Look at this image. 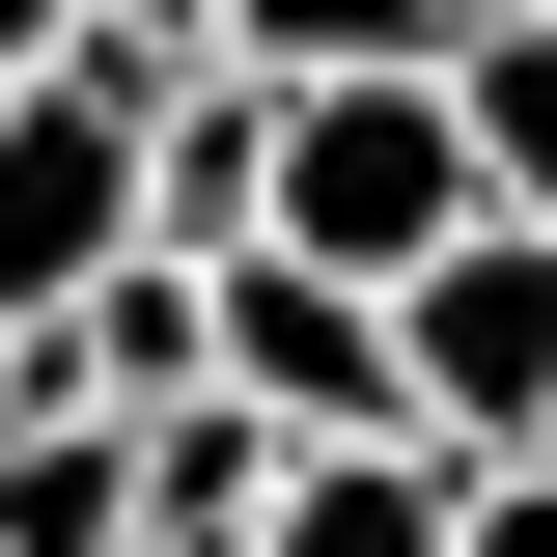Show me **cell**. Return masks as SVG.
<instances>
[{
  "label": "cell",
  "mask_w": 557,
  "mask_h": 557,
  "mask_svg": "<svg viewBox=\"0 0 557 557\" xmlns=\"http://www.w3.org/2000/svg\"><path fill=\"white\" fill-rule=\"evenodd\" d=\"M251 84H278V57H251ZM446 223H502V168H474V84H446V57H335V84H278V251L418 278Z\"/></svg>",
  "instance_id": "6da1fadb"
},
{
  "label": "cell",
  "mask_w": 557,
  "mask_h": 557,
  "mask_svg": "<svg viewBox=\"0 0 557 557\" xmlns=\"http://www.w3.org/2000/svg\"><path fill=\"white\" fill-rule=\"evenodd\" d=\"M139 112H168L139 28H84L57 84H0V335H57L84 278L139 251Z\"/></svg>",
  "instance_id": "7a4b0ae2"
},
{
  "label": "cell",
  "mask_w": 557,
  "mask_h": 557,
  "mask_svg": "<svg viewBox=\"0 0 557 557\" xmlns=\"http://www.w3.org/2000/svg\"><path fill=\"white\" fill-rule=\"evenodd\" d=\"M391 335H418V446H557V223L502 196V223H446V251L391 278Z\"/></svg>",
  "instance_id": "3957f363"
},
{
  "label": "cell",
  "mask_w": 557,
  "mask_h": 557,
  "mask_svg": "<svg viewBox=\"0 0 557 557\" xmlns=\"http://www.w3.org/2000/svg\"><path fill=\"white\" fill-rule=\"evenodd\" d=\"M223 391L251 418H307V446H391L418 418V335H391V278H335V251H223Z\"/></svg>",
  "instance_id": "277c9868"
},
{
  "label": "cell",
  "mask_w": 557,
  "mask_h": 557,
  "mask_svg": "<svg viewBox=\"0 0 557 557\" xmlns=\"http://www.w3.org/2000/svg\"><path fill=\"white\" fill-rule=\"evenodd\" d=\"M139 223H168V251H251V223H278V84H251V57H168V112H139Z\"/></svg>",
  "instance_id": "5b68a950"
},
{
  "label": "cell",
  "mask_w": 557,
  "mask_h": 557,
  "mask_svg": "<svg viewBox=\"0 0 557 557\" xmlns=\"http://www.w3.org/2000/svg\"><path fill=\"white\" fill-rule=\"evenodd\" d=\"M278 474H307V418L168 391V418H139V557H251V530H278Z\"/></svg>",
  "instance_id": "8992f818"
},
{
  "label": "cell",
  "mask_w": 557,
  "mask_h": 557,
  "mask_svg": "<svg viewBox=\"0 0 557 557\" xmlns=\"http://www.w3.org/2000/svg\"><path fill=\"white\" fill-rule=\"evenodd\" d=\"M251 557H474V446H418V418H391V446H307Z\"/></svg>",
  "instance_id": "52a82bcc"
},
{
  "label": "cell",
  "mask_w": 557,
  "mask_h": 557,
  "mask_svg": "<svg viewBox=\"0 0 557 557\" xmlns=\"http://www.w3.org/2000/svg\"><path fill=\"white\" fill-rule=\"evenodd\" d=\"M223 57H278V84H335V57H446V0H223Z\"/></svg>",
  "instance_id": "ba28073f"
},
{
  "label": "cell",
  "mask_w": 557,
  "mask_h": 557,
  "mask_svg": "<svg viewBox=\"0 0 557 557\" xmlns=\"http://www.w3.org/2000/svg\"><path fill=\"white\" fill-rule=\"evenodd\" d=\"M474 557H557V446H502V474H474Z\"/></svg>",
  "instance_id": "9c48e42d"
},
{
  "label": "cell",
  "mask_w": 557,
  "mask_h": 557,
  "mask_svg": "<svg viewBox=\"0 0 557 557\" xmlns=\"http://www.w3.org/2000/svg\"><path fill=\"white\" fill-rule=\"evenodd\" d=\"M84 28H112V0H0V84H57V57H84Z\"/></svg>",
  "instance_id": "30bf717a"
},
{
  "label": "cell",
  "mask_w": 557,
  "mask_h": 557,
  "mask_svg": "<svg viewBox=\"0 0 557 557\" xmlns=\"http://www.w3.org/2000/svg\"><path fill=\"white\" fill-rule=\"evenodd\" d=\"M112 28H139V57H223V0H112Z\"/></svg>",
  "instance_id": "8fae6325"
},
{
  "label": "cell",
  "mask_w": 557,
  "mask_h": 557,
  "mask_svg": "<svg viewBox=\"0 0 557 557\" xmlns=\"http://www.w3.org/2000/svg\"><path fill=\"white\" fill-rule=\"evenodd\" d=\"M0 418H28V335H0Z\"/></svg>",
  "instance_id": "7c38bea8"
},
{
  "label": "cell",
  "mask_w": 557,
  "mask_h": 557,
  "mask_svg": "<svg viewBox=\"0 0 557 557\" xmlns=\"http://www.w3.org/2000/svg\"><path fill=\"white\" fill-rule=\"evenodd\" d=\"M446 28H474V0H446Z\"/></svg>",
  "instance_id": "4fadbf2b"
}]
</instances>
